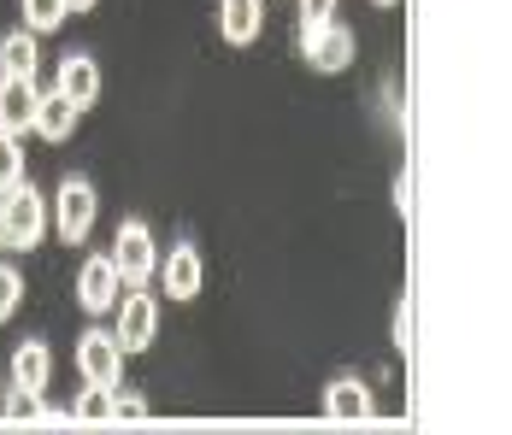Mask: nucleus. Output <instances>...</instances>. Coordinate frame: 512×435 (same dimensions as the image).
Masks as SVG:
<instances>
[{"mask_svg":"<svg viewBox=\"0 0 512 435\" xmlns=\"http://www.w3.org/2000/svg\"><path fill=\"white\" fill-rule=\"evenodd\" d=\"M48 236V200L30 189V177L18 183V189L0 194V247H36Z\"/></svg>","mask_w":512,"mask_h":435,"instance_id":"nucleus-1","label":"nucleus"},{"mask_svg":"<svg viewBox=\"0 0 512 435\" xmlns=\"http://www.w3.org/2000/svg\"><path fill=\"white\" fill-rule=\"evenodd\" d=\"M112 265H118V283L124 289H148L159 277V247H154V230L142 218H124L118 236H112Z\"/></svg>","mask_w":512,"mask_h":435,"instance_id":"nucleus-2","label":"nucleus"},{"mask_svg":"<svg viewBox=\"0 0 512 435\" xmlns=\"http://www.w3.org/2000/svg\"><path fill=\"white\" fill-rule=\"evenodd\" d=\"M95 206H101V194H95V183L89 177H65L59 183V194H53V224H59V242L77 247L89 242V230H95Z\"/></svg>","mask_w":512,"mask_h":435,"instance_id":"nucleus-3","label":"nucleus"},{"mask_svg":"<svg viewBox=\"0 0 512 435\" xmlns=\"http://www.w3.org/2000/svg\"><path fill=\"white\" fill-rule=\"evenodd\" d=\"M118 347L124 353H142V347H154V336H159V300L148 289H130V294H118Z\"/></svg>","mask_w":512,"mask_h":435,"instance_id":"nucleus-4","label":"nucleus"},{"mask_svg":"<svg viewBox=\"0 0 512 435\" xmlns=\"http://www.w3.org/2000/svg\"><path fill=\"white\" fill-rule=\"evenodd\" d=\"M124 347H118V336L112 330H83V341H77V371H83V383H101V388H118L124 383Z\"/></svg>","mask_w":512,"mask_h":435,"instance_id":"nucleus-5","label":"nucleus"},{"mask_svg":"<svg viewBox=\"0 0 512 435\" xmlns=\"http://www.w3.org/2000/svg\"><path fill=\"white\" fill-rule=\"evenodd\" d=\"M118 289H124V283H118L112 253H89V259H83V271H77V306L101 318V312L118 306Z\"/></svg>","mask_w":512,"mask_h":435,"instance_id":"nucleus-6","label":"nucleus"},{"mask_svg":"<svg viewBox=\"0 0 512 435\" xmlns=\"http://www.w3.org/2000/svg\"><path fill=\"white\" fill-rule=\"evenodd\" d=\"M301 48H307V59L318 71H348V65H354V30L330 18V24H318L312 36H301Z\"/></svg>","mask_w":512,"mask_h":435,"instance_id":"nucleus-7","label":"nucleus"},{"mask_svg":"<svg viewBox=\"0 0 512 435\" xmlns=\"http://www.w3.org/2000/svg\"><path fill=\"white\" fill-rule=\"evenodd\" d=\"M159 271H165V300H195L206 283V265H201V253H195V242H177L159 259Z\"/></svg>","mask_w":512,"mask_h":435,"instance_id":"nucleus-8","label":"nucleus"},{"mask_svg":"<svg viewBox=\"0 0 512 435\" xmlns=\"http://www.w3.org/2000/svg\"><path fill=\"white\" fill-rule=\"evenodd\" d=\"M36 100H42L36 77H0V130L6 136H24L36 124Z\"/></svg>","mask_w":512,"mask_h":435,"instance_id":"nucleus-9","label":"nucleus"},{"mask_svg":"<svg viewBox=\"0 0 512 435\" xmlns=\"http://www.w3.org/2000/svg\"><path fill=\"white\" fill-rule=\"evenodd\" d=\"M53 89L83 112V106H95V100H101V65H95L89 53H65V59H59V83H53Z\"/></svg>","mask_w":512,"mask_h":435,"instance_id":"nucleus-10","label":"nucleus"},{"mask_svg":"<svg viewBox=\"0 0 512 435\" xmlns=\"http://www.w3.org/2000/svg\"><path fill=\"white\" fill-rule=\"evenodd\" d=\"M265 30V0H218V36L230 48H248Z\"/></svg>","mask_w":512,"mask_h":435,"instance_id":"nucleus-11","label":"nucleus"},{"mask_svg":"<svg viewBox=\"0 0 512 435\" xmlns=\"http://www.w3.org/2000/svg\"><path fill=\"white\" fill-rule=\"evenodd\" d=\"M53 383V353L48 341H18L12 347V388H30V394H42Z\"/></svg>","mask_w":512,"mask_h":435,"instance_id":"nucleus-12","label":"nucleus"},{"mask_svg":"<svg viewBox=\"0 0 512 435\" xmlns=\"http://www.w3.org/2000/svg\"><path fill=\"white\" fill-rule=\"evenodd\" d=\"M324 418H336V424L371 418V388L359 383V377H336V383L324 388Z\"/></svg>","mask_w":512,"mask_h":435,"instance_id":"nucleus-13","label":"nucleus"},{"mask_svg":"<svg viewBox=\"0 0 512 435\" xmlns=\"http://www.w3.org/2000/svg\"><path fill=\"white\" fill-rule=\"evenodd\" d=\"M30 130H36L42 142H71V130H77V106L53 89V95L36 100V124H30Z\"/></svg>","mask_w":512,"mask_h":435,"instance_id":"nucleus-14","label":"nucleus"},{"mask_svg":"<svg viewBox=\"0 0 512 435\" xmlns=\"http://www.w3.org/2000/svg\"><path fill=\"white\" fill-rule=\"evenodd\" d=\"M42 48H36V30H6L0 36V77H36Z\"/></svg>","mask_w":512,"mask_h":435,"instance_id":"nucleus-15","label":"nucleus"},{"mask_svg":"<svg viewBox=\"0 0 512 435\" xmlns=\"http://www.w3.org/2000/svg\"><path fill=\"white\" fill-rule=\"evenodd\" d=\"M71 418H77V424H112V388L89 383L83 394H77V406H71Z\"/></svg>","mask_w":512,"mask_h":435,"instance_id":"nucleus-16","label":"nucleus"},{"mask_svg":"<svg viewBox=\"0 0 512 435\" xmlns=\"http://www.w3.org/2000/svg\"><path fill=\"white\" fill-rule=\"evenodd\" d=\"M71 18V0H24V24L42 36V30H59Z\"/></svg>","mask_w":512,"mask_h":435,"instance_id":"nucleus-17","label":"nucleus"},{"mask_svg":"<svg viewBox=\"0 0 512 435\" xmlns=\"http://www.w3.org/2000/svg\"><path fill=\"white\" fill-rule=\"evenodd\" d=\"M0 412H6L12 424H42V394H30V388H6V394H0Z\"/></svg>","mask_w":512,"mask_h":435,"instance_id":"nucleus-18","label":"nucleus"},{"mask_svg":"<svg viewBox=\"0 0 512 435\" xmlns=\"http://www.w3.org/2000/svg\"><path fill=\"white\" fill-rule=\"evenodd\" d=\"M18 183H24V142L0 130V194L18 189Z\"/></svg>","mask_w":512,"mask_h":435,"instance_id":"nucleus-19","label":"nucleus"},{"mask_svg":"<svg viewBox=\"0 0 512 435\" xmlns=\"http://www.w3.org/2000/svg\"><path fill=\"white\" fill-rule=\"evenodd\" d=\"M18 306H24V277H18L12 265H0V324H6Z\"/></svg>","mask_w":512,"mask_h":435,"instance_id":"nucleus-20","label":"nucleus"},{"mask_svg":"<svg viewBox=\"0 0 512 435\" xmlns=\"http://www.w3.org/2000/svg\"><path fill=\"white\" fill-rule=\"evenodd\" d=\"M118 418H148V400L130 394V388H112V424H118Z\"/></svg>","mask_w":512,"mask_h":435,"instance_id":"nucleus-21","label":"nucleus"},{"mask_svg":"<svg viewBox=\"0 0 512 435\" xmlns=\"http://www.w3.org/2000/svg\"><path fill=\"white\" fill-rule=\"evenodd\" d=\"M336 18V0H301V36H312L318 24Z\"/></svg>","mask_w":512,"mask_h":435,"instance_id":"nucleus-22","label":"nucleus"},{"mask_svg":"<svg viewBox=\"0 0 512 435\" xmlns=\"http://www.w3.org/2000/svg\"><path fill=\"white\" fill-rule=\"evenodd\" d=\"M407 200H412V183H407V171H401V183H395V212H401V218L412 212Z\"/></svg>","mask_w":512,"mask_h":435,"instance_id":"nucleus-23","label":"nucleus"},{"mask_svg":"<svg viewBox=\"0 0 512 435\" xmlns=\"http://www.w3.org/2000/svg\"><path fill=\"white\" fill-rule=\"evenodd\" d=\"M89 6H95V0H71V12H89Z\"/></svg>","mask_w":512,"mask_h":435,"instance_id":"nucleus-24","label":"nucleus"},{"mask_svg":"<svg viewBox=\"0 0 512 435\" xmlns=\"http://www.w3.org/2000/svg\"><path fill=\"white\" fill-rule=\"evenodd\" d=\"M377 6H395V0H377Z\"/></svg>","mask_w":512,"mask_h":435,"instance_id":"nucleus-25","label":"nucleus"},{"mask_svg":"<svg viewBox=\"0 0 512 435\" xmlns=\"http://www.w3.org/2000/svg\"><path fill=\"white\" fill-rule=\"evenodd\" d=\"M0 394H6V388H0Z\"/></svg>","mask_w":512,"mask_h":435,"instance_id":"nucleus-26","label":"nucleus"}]
</instances>
